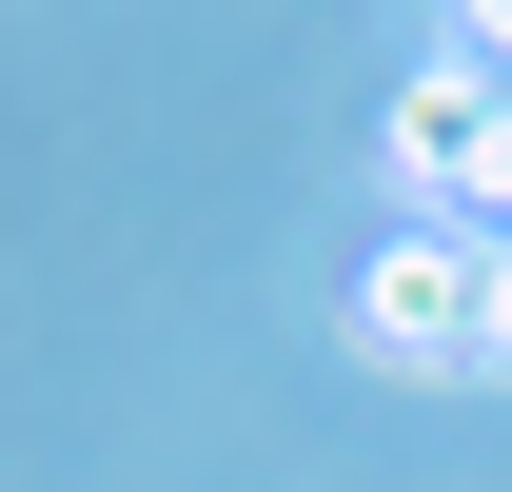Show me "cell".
<instances>
[{"instance_id": "obj_3", "label": "cell", "mask_w": 512, "mask_h": 492, "mask_svg": "<svg viewBox=\"0 0 512 492\" xmlns=\"http://www.w3.org/2000/svg\"><path fill=\"white\" fill-rule=\"evenodd\" d=\"M493 276H473V374H512V237H473Z\"/></svg>"}, {"instance_id": "obj_1", "label": "cell", "mask_w": 512, "mask_h": 492, "mask_svg": "<svg viewBox=\"0 0 512 492\" xmlns=\"http://www.w3.org/2000/svg\"><path fill=\"white\" fill-rule=\"evenodd\" d=\"M394 197L453 217V237H512V79H473V60L414 79L394 99Z\"/></svg>"}, {"instance_id": "obj_2", "label": "cell", "mask_w": 512, "mask_h": 492, "mask_svg": "<svg viewBox=\"0 0 512 492\" xmlns=\"http://www.w3.org/2000/svg\"><path fill=\"white\" fill-rule=\"evenodd\" d=\"M473 276H493V256L453 237V217H394V237L355 256V355H394V374H473Z\"/></svg>"}, {"instance_id": "obj_4", "label": "cell", "mask_w": 512, "mask_h": 492, "mask_svg": "<svg viewBox=\"0 0 512 492\" xmlns=\"http://www.w3.org/2000/svg\"><path fill=\"white\" fill-rule=\"evenodd\" d=\"M434 60H473V79H512V0H453V40Z\"/></svg>"}]
</instances>
